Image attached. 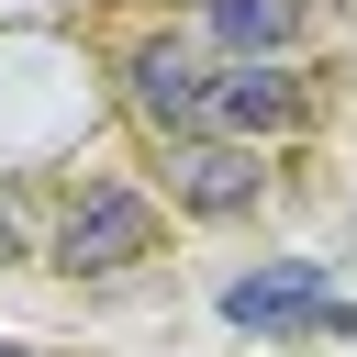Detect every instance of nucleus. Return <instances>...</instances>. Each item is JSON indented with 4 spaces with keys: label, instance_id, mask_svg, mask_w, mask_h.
<instances>
[{
    "label": "nucleus",
    "instance_id": "obj_7",
    "mask_svg": "<svg viewBox=\"0 0 357 357\" xmlns=\"http://www.w3.org/2000/svg\"><path fill=\"white\" fill-rule=\"evenodd\" d=\"M0 268H22V212H11V190H0Z\"/></svg>",
    "mask_w": 357,
    "mask_h": 357
},
{
    "label": "nucleus",
    "instance_id": "obj_1",
    "mask_svg": "<svg viewBox=\"0 0 357 357\" xmlns=\"http://www.w3.org/2000/svg\"><path fill=\"white\" fill-rule=\"evenodd\" d=\"M212 56H201V33H145L134 56H123V100H134V123H156V145H190V134H212Z\"/></svg>",
    "mask_w": 357,
    "mask_h": 357
},
{
    "label": "nucleus",
    "instance_id": "obj_8",
    "mask_svg": "<svg viewBox=\"0 0 357 357\" xmlns=\"http://www.w3.org/2000/svg\"><path fill=\"white\" fill-rule=\"evenodd\" d=\"M0 357H33V346H0Z\"/></svg>",
    "mask_w": 357,
    "mask_h": 357
},
{
    "label": "nucleus",
    "instance_id": "obj_9",
    "mask_svg": "<svg viewBox=\"0 0 357 357\" xmlns=\"http://www.w3.org/2000/svg\"><path fill=\"white\" fill-rule=\"evenodd\" d=\"M190 11H201V0H190Z\"/></svg>",
    "mask_w": 357,
    "mask_h": 357
},
{
    "label": "nucleus",
    "instance_id": "obj_2",
    "mask_svg": "<svg viewBox=\"0 0 357 357\" xmlns=\"http://www.w3.org/2000/svg\"><path fill=\"white\" fill-rule=\"evenodd\" d=\"M156 245V201L134 190V178H78L67 190V212H56V268L67 279H112V268H134Z\"/></svg>",
    "mask_w": 357,
    "mask_h": 357
},
{
    "label": "nucleus",
    "instance_id": "obj_5",
    "mask_svg": "<svg viewBox=\"0 0 357 357\" xmlns=\"http://www.w3.org/2000/svg\"><path fill=\"white\" fill-rule=\"evenodd\" d=\"M223 324H268V335H301V324H346L335 312V290H324V268L312 257H268V268H245L234 290H223Z\"/></svg>",
    "mask_w": 357,
    "mask_h": 357
},
{
    "label": "nucleus",
    "instance_id": "obj_4",
    "mask_svg": "<svg viewBox=\"0 0 357 357\" xmlns=\"http://www.w3.org/2000/svg\"><path fill=\"white\" fill-rule=\"evenodd\" d=\"M301 112H312V78H301V56H290V67H223V78H212V134H234V145L301 134Z\"/></svg>",
    "mask_w": 357,
    "mask_h": 357
},
{
    "label": "nucleus",
    "instance_id": "obj_6",
    "mask_svg": "<svg viewBox=\"0 0 357 357\" xmlns=\"http://www.w3.org/2000/svg\"><path fill=\"white\" fill-rule=\"evenodd\" d=\"M301 22H312V0H201V45L223 67H290Z\"/></svg>",
    "mask_w": 357,
    "mask_h": 357
},
{
    "label": "nucleus",
    "instance_id": "obj_3",
    "mask_svg": "<svg viewBox=\"0 0 357 357\" xmlns=\"http://www.w3.org/2000/svg\"><path fill=\"white\" fill-rule=\"evenodd\" d=\"M257 190H268V156H257V145H234V134H190V145H167V201H178V212L234 223V212H257Z\"/></svg>",
    "mask_w": 357,
    "mask_h": 357
}]
</instances>
